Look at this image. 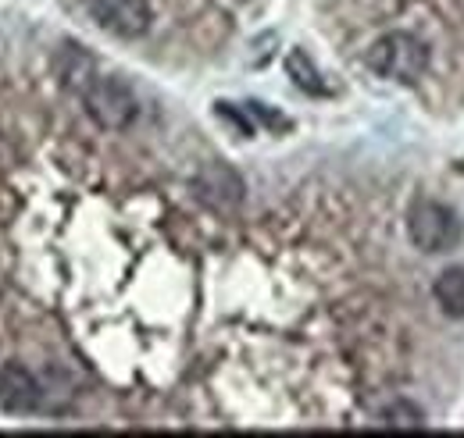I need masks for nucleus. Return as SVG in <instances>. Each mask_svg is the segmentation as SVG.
Returning <instances> with one entry per match:
<instances>
[{
	"instance_id": "1",
	"label": "nucleus",
	"mask_w": 464,
	"mask_h": 438,
	"mask_svg": "<svg viewBox=\"0 0 464 438\" xmlns=\"http://www.w3.org/2000/svg\"><path fill=\"white\" fill-rule=\"evenodd\" d=\"M368 68L379 75V79H393V82H418L425 71H429V47L414 36V33H404V29H393V33H382L372 47H368Z\"/></svg>"
},
{
	"instance_id": "2",
	"label": "nucleus",
	"mask_w": 464,
	"mask_h": 438,
	"mask_svg": "<svg viewBox=\"0 0 464 438\" xmlns=\"http://www.w3.org/2000/svg\"><path fill=\"white\" fill-rule=\"evenodd\" d=\"M407 235L425 253H447L461 243V221L436 200H414L407 214Z\"/></svg>"
},
{
	"instance_id": "3",
	"label": "nucleus",
	"mask_w": 464,
	"mask_h": 438,
	"mask_svg": "<svg viewBox=\"0 0 464 438\" xmlns=\"http://www.w3.org/2000/svg\"><path fill=\"white\" fill-rule=\"evenodd\" d=\"M82 104H86V114L101 125V129H129L136 121V93L121 82V79H111V75H97L86 90H82Z\"/></svg>"
},
{
	"instance_id": "4",
	"label": "nucleus",
	"mask_w": 464,
	"mask_h": 438,
	"mask_svg": "<svg viewBox=\"0 0 464 438\" xmlns=\"http://www.w3.org/2000/svg\"><path fill=\"white\" fill-rule=\"evenodd\" d=\"M90 14L97 18L101 29L121 40H136L150 29L154 11L150 0H90Z\"/></svg>"
},
{
	"instance_id": "5",
	"label": "nucleus",
	"mask_w": 464,
	"mask_h": 438,
	"mask_svg": "<svg viewBox=\"0 0 464 438\" xmlns=\"http://www.w3.org/2000/svg\"><path fill=\"white\" fill-rule=\"evenodd\" d=\"M40 403V382L25 367H0V406L11 414H29Z\"/></svg>"
},
{
	"instance_id": "6",
	"label": "nucleus",
	"mask_w": 464,
	"mask_h": 438,
	"mask_svg": "<svg viewBox=\"0 0 464 438\" xmlns=\"http://www.w3.org/2000/svg\"><path fill=\"white\" fill-rule=\"evenodd\" d=\"M197 189L208 204L215 207H236L243 200V182L239 175L226 165H208L200 175H197Z\"/></svg>"
},
{
	"instance_id": "7",
	"label": "nucleus",
	"mask_w": 464,
	"mask_h": 438,
	"mask_svg": "<svg viewBox=\"0 0 464 438\" xmlns=\"http://www.w3.org/2000/svg\"><path fill=\"white\" fill-rule=\"evenodd\" d=\"M432 296L447 318H464V268H447L436 278Z\"/></svg>"
},
{
	"instance_id": "8",
	"label": "nucleus",
	"mask_w": 464,
	"mask_h": 438,
	"mask_svg": "<svg viewBox=\"0 0 464 438\" xmlns=\"http://www.w3.org/2000/svg\"><path fill=\"white\" fill-rule=\"evenodd\" d=\"M61 68V79H64V86H72L75 93H82L93 79H97V64H93V57L86 54V51H79V47H68L58 61Z\"/></svg>"
},
{
	"instance_id": "9",
	"label": "nucleus",
	"mask_w": 464,
	"mask_h": 438,
	"mask_svg": "<svg viewBox=\"0 0 464 438\" xmlns=\"http://www.w3.org/2000/svg\"><path fill=\"white\" fill-rule=\"evenodd\" d=\"M286 71H290V79L300 86V90H307V93H314V97H322V93H325V82H322L318 68L307 61V54L293 51V54L286 57Z\"/></svg>"
},
{
	"instance_id": "10",
	"label": "nucleus",
	"mask_w": 464,
	"mask_h": 438,
	"mask_svg": "<svg viewBox=\"0 0 464 438\" xmlns=\"http://www.w3.org/2000/svg\"><path fill=\"white\" fill-rule=\"evenodd\" d=\"M379 421H382V424H390V428H421V424H425V414H421L414 403H407V399H397V403L382 406Z\"/></svg>"
}]
</instances>
